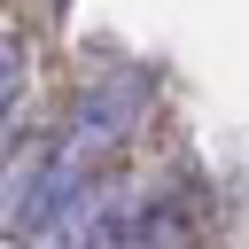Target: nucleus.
Returning <instances> with one entry per match:
<instances>
[{
  "instance_id": "nucleus-1",
  "label": "nucleus",
  "mask_w": 249,
  "mask_h": 249,
  "mask_svg": "<svg viewBox=\"0 0 249 249\" xmlns=\"http://www.w3.org/2000/svg\"><path fill=\"white\" fill-rule=\"evenodd\" d=\"M140 109H148V78H140V70H124V78H93V86L78 93V117H70L54 163L86 179V171H93V163H101V156L140 124Z\"/></svg>"
},
{
  "instance_id": "nucleus-2",
  "label": "nucleus",
  "mask_w": 249,
  "mask_h": 249,
  "mask_svg": "<svg viewBox=\"0 0 249 249\" xmlns=\"http://www.w3.org/2000/svg\"><path fill=\"white\" fill-rule=\"evenodd\" d=\"M23 86H31V54H23L16 31H0V148H8L16 117H23Z\"/></svg>"
}]
</instances>
